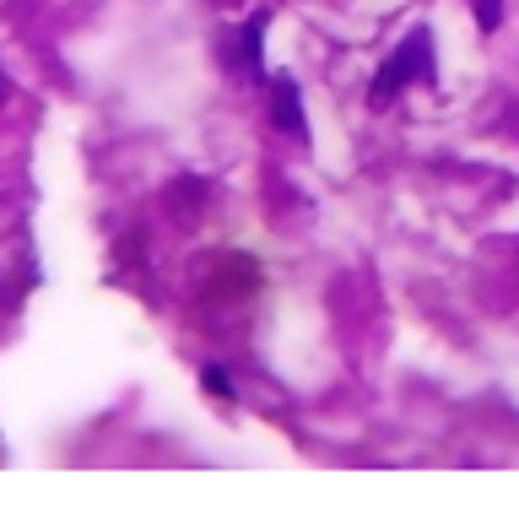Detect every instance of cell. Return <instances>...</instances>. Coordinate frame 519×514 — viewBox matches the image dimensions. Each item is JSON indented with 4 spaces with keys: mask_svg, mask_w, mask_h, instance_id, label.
<instances>
[{
    "mask_svg": "<svg viewBox=\"0 0 519 514\" xmlns=\"http://www.w3.org/2000/svg\"><path fill=\"white\" fill-rule=\"evenodd\" d=\"M271 120L287 130V136H303V98L298 87H292V76H271Z\"/></svg>",
    "mask_w": 519,
    "mask_h": 514,
    "instance_id": "obj_2",
    "label": "cell"
},
{
    "mask_svg": "<svg viewBox=\"0 0 519 514\" xmlns=\"http://www.w3.org/2000/svg\"><path fill=\"white\" fill-rule=\"evenodd\" d=\"M411 82H433V33L422 28V22L401 38V49H395V55L379 65L374 98H368V103H374V109H390V103L401 98Z\"/></svg>",
    "mask_w": 519,
    "mask_h": 514,
    "instance_id": "obj_1",
    "label": "cell"
},
{
    "mask_svg": "<svg viewBox=\"0 0 519 514\" xmlns=\"http://www.w3.org/2000/svg\"><path fill=\"white\" fill-rule=\"evenodd\" d=\"M201 390L211 395V401H222V406L238 401V395H233V374H228L222 363H206V368H201Z\"/></svg>",
    "mask_w": 519,
    "mask_h": 514,
    "instance_id": "obj_4",
    "label": "cell"
},
{
    "mask_svg": "<svg viewBox=\"0 0 519 514\" xmlns=\"http://www.w3.org/2000/svg\"><path fill=\"white\" fill-rule=\"evenodd\" d=\"M0 103H6V76H0Z\"/></svg>",
    "mask_w": 519,
    "mask_h": 514,
    "instance_id": "obj_7",
    "label": "cell"
},
{
    "mask_svg": "<svg viewBox=\"0 0 519 514\" xmlns=\"http://www.w3.org/2000/svg\"><path fill=\"white\" fill-rule=\"evenodd\" d=\"M265 22H271V11H255V17L244 22V33L233 38V49H228V60L238 65V71H249V76H260V38H265Z\"/></svg>",
    "mask_w": 519,
    "mask_h": 514,
    "instance_id": "obj_3",
    "label": "cell"
},
{
    "mask_svg": "<svg viewBox=\"0 0 519 514\" xmlns=\"http://www.w3.org/2000/svg\"><path fill=\"white\" fill-rule=\"evenodd\" d=\"M471 11H476V28H482V33H498V22H503V0H471Z\"/></svg>",
    "mask_w": 519,
    "mask_h": 514,
    "instance_id": "obj_6",
    "label": "cell"
},
{
    "mask_svg": "<svg viewBox=\"0 0 519 514\" xmlns=\"http://www.w3.org/2000/svg\"><path fill=\"white\" fill-rule=\"evenodd\" d=\"M206 201V184L201 179H179V184H173V190H168V206H201Z\"/></svg>",
    "mask_w": 519,
    "mask_h": 514,
    "instance_id": "obj_5",
    "label": "cell"
}]
</instances>
